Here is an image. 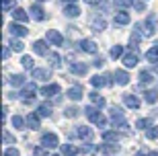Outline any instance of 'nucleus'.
<instances>
[{
	"instance_id": "f257e3e1",
	"label": "nucleus",
	"mask_w": 158,
	"mask_h": 156,
	"mask_svg": "<svg viewBox=\"0 0 158 156\" xmlns=\"http://www.w3.org/2000/svg\"><path fill=\"white\" fill-rule=\"evenodd\" d=\"M84 113H86V117L94 123V125H99V127H105L107 125V119L103 117V113H101L99 109H94V107H86Z\"/></svg>"
},
{
	"instance_id": "f03ea898",
	"label": "nucleus",
	"mask_w": 158,
	"mask_h": 156,
	"mask_svg": "<svg viewBox=\"0 0 158 156\" xmlns=\"http://www.w3.org/2000/svg\"><path fill=\"white\" fill-rule=\"evenodd\" d=\"M19 97L23 99L25 103H31V101H33V99L37 97V88H35V84H25V86L21 88Z\"/></svg>"
},
{
	"instance_id": "7ed1b4c3",
	"label": "nucleus",
	"mask_w": 158,
	"mask_h": 156,
	"mask_svg": "<svg viewBox=\"0 0 158 156\" xmlns=\"http://www.w3.org/2000/svg\"><path fill=\"white\" fill-rule=\"evenodd\" d=\"M78 49H80V52H86V53H97L99 45H97L93 39H80L78 41Z\"/></svg>"
},
{
	"instance_id": "20e7f679",
	"label": "nucleus",
	"mask_w": 158,
	"mask_h": 156,
	"mask_svg": "<svg viewBox=\"0 0 158 156\" xmlns=\"http://www.w3.org/2000/svg\"><path fill=\"white\" fill-rule=\"evenodd\" d=\"M111 82H113L111 74H105V76H93V78H90V84H93L94 88L107 86V84H111Z\"/></svg>"
},
{
	"instance_id": "39448f33",
	"label": "nucleus",
	"mask_w": 158,
	"mask_h": 156,
	"mask_svg": "<svg viewBox=\"0 0 158 156\" xmlns=\"http://www.w3.org/2000/svg\"><path fill=\"white\" fill-rule=\"evenodd\" d=\"M47 41H49V43H52V45H62V43H64V37H62V33H60V31H56V29H49L47 31Z\"/></svg>"
},
{
	"instance_id": "423d86ee",
	"label": "nucleus",
	"mask_w": 158,
	"mask_h": 156,
	"mask_svg": "<svg viewBox=\"0 0 158 156\" xmlns=\"http://www.w3.org/2000/svg\"><path fill=\"white\" fill-rule=\"evenodd\" d=\"M8 29H10V33L15 35V37H25V35L29 33V29H27L25 25H17V21L8 25Z\"/></svg>"
},
{
	"instance_id": "0eeeda50",
	"label": "nucleus",
	"mask_w": 158,
	"mask_h": 156,
	"mask_svg": "<svg viewBox=\"0 0 158 156\" xmlns=\"http://www.w3.org/2000/svg\"><path fill=\"white\" fill-rule=\"evenodd\" d=\"M33 78H35V80L45 82V80L52 78V72H49L47 68H35V70H33Z\"/></svg>"
},
{
	"instance_id": "6e6552de",
	"label": "nucleus",
	"mask_w": 158,
	"mask_h": 156,
	"mask_svg": "<svg viewBox=\"0 0 158 156\" xmlns=\"http://www.w3.org/2000/svg\"><path fill=\"white\" fill-rule=\"evenodd\" d=\"M41 144L45 146V148H56V146H58V136H56V133H43Z\"/></svg>"
},
{
	"instance_id": "1a4fd4ad",
	"label": "nucleus",
	"mask_w": 158,
	"mask_h": 156,
	"mask_svg": "<svg viewBox=\"0 0 158 156\" xmlns=\"http://www.w3.org/2000/svg\"><path fill=\"white\" fill-rule=\"evenodd\" d=\"M33 52H35L37 56H47V53H49V47H47V43L43 39H37L35 43H33Z\"/></svg>"
},
{
	"instance_id": "9d476101",
	"label": "nucleus",
	"mask_w": 158,
	"mask_h": 156,
	"mask_svg": "<svg viewBox=\"0 0 158 156\" xmlns=\"http://www.w3.org/2000/svg\"><path fill=\"white\" fill-rule=\"evenodd\" d=\"M70 72H72V74H76V76H84L88 72V66H86V64H80V62H72L70 64Z\"/></svg>"
},
{
	"instance_id": "9b49d317",
	"label": "nucleus",
	"mask_w": 158,
	"mask_h": 156,
	"mask_svg": "<svg viewBox=\"0 0 158 156\" xmlns=\"http://www.w3.org/2000/svg\"><path fill=\"white\" fill-rule=\"evenodd\" d=\"M31 17H33V21H45V11H43V6L39 4H33L31 6Z\"/></svg>"
},
{
	"instance_id": "f8f14e48",
	"label": "nucleus",
	"mask_w": 158,
	"mask_h": 156,
	"mask_svg": "<svg viewBox=\"0 0 158 156\" xmlns=\"http://www.w3.org/2000/svg\"><path fill=\"white\" fill-rule=\"evenodd\" d=\"M60 93V84H45V86L41 88V95H43V97H56V95Z\"/></svg>"
},
{
	"instance_id": "ddd939ff",
	"label": "nucleus",
	"mask_w": 158,
	"mask_h": 156,
	"mask_svg": "<svg viewBox=\"0 0 158 156\" xmlns=\"http://www.w3.org/2000/svg\"><path fill=\"white\" fill-rule=\"evenodd\" d=\"M123 64H125V68H134V66H138V53L135 52L125 53V56H123Z\"/></svg>"
},
{
	"instance_id": "4468645a",
	"label": "nucleus",
	"mask_w": 158,
	"mask_h": 156,
	"mask_svg": "<svg viewBox=\"0 0 158 156\" xmlns=\"http://www.w3.org/2000/svg\"><path fill=\"white\" fill-rule=\"evenodd\" d=\"M123 103L127 105L129 109H138L140 107V101H138L135 95H123Z\"/></svg>"
},
{
	"instance_id": "2eb2a0df",
	"label": "nucleus",
	"mask_w": 158,
	"mask_h": 156,
	"mask_svg": "<svg viewBox=\"0 0 158 156\" xmlns=\"http://www.w3.org/2000/svg\"><path fill=\"white\" fill-rule=\"evenodd\" d=\"M115 82H117V84H127L129 82V74L127 72H125V70H115Z\"/></svg>"
},
{
	"instance_id": "dca6fc26",
	"label": "nucleus",
	"mask_w": 158,
	"mask_h": 156,
	"mask_svg": "<svg viewBox=\"0 0 158 156\" xmlns=\"http://www.w3.org/2000/svg\"><path fill=\"white\" fill-rule=\"evenodd\" d=\"M64 15H66V17H70V19H76L78 15H80V8H78L76 4H66Z\"/></svg>"
},
{
	"instance_id": "f3484780",
	"label": "nucleus",
	"mask_w": 158,
	"mask_h": 156,
	"mask_svg": "<svg viewBox=\"0 0 158 156\" xmlns=\"http://www.w3.org/2000/svg\"><path fill=\"white\" fill-rule=\"evenodd\" d=\"M76 136L78 138H82V140H93V132H90V127H86V125H80L76 129Z\"/></svg>"
},
{
	"instance_id": "a211bd4d",
	"label": "nucleus",
	"mask_w": 158,
	"mask_h": 156,
	"mask_svg": "<svg viewBox=\"0 0 158 156\" xmlns=\"http://www.w3.org/2000/svg\"><path fill=\"white\" fill-rule=\"evenodd\" d=\"M66 95H68V97H70L72 101H78V99H82L84 91H82V86H78V84H76V86H72V88H70V91H68Z\"/></svg>"
},
{
	"instance_id": "6ab92c4d",
	"label": "nucleus",
	"mask_w": 158,
	"mask_h": 156,
	"mask_svg": "<svg viewBox=\"0 0 158 156\" xmlns=\"http://www.w3.org/2000/svg\"><path fill=\"white\" fill-rule=\"evenodd\" d=\"M12 17H15V21H19V23H27L29 15H27L23 8H15V11H12Z\"/></svg>"
},
{
	"instance_id": "aec40b11",
	"label": "nucleus",
	"mask_w": 158,
	"mask_h": 156,
	"mask_svg": "<svg viewBox=\"0 0 158 156\" xmlns=\"http://www.w3.org/2000/svg\"><path fill=\"white\" fill-rule=\"evenodd\" d=\"M144 27H146V35H148V37H150V35H154V31H156V25H154V15H150V17L146 19Z\"/></svg>"
},
{
	"instance_id": "412c9836",
	"label": "nucleus",
	"mask_w": 158,
	"mask_h": 156,
	"mask_svg": "<svg viewBox=\"0 0 158 156\" xmlns=\"http://www.w3.org/2000/svg\"><path fill=\"white\" fill-rule=\"evenodd\" d=\"M115 23H117V25H127L129 23V12L119 11L117 15H115Z\"/></svg>"
},
{
	"instance_id": "4be33fe9",
	"label": "nucleus",
	"mask_w": 158,
	"mask_h": 156,
	"mask_svg": "<svg viewBox=\"0 0 158 156\" xmlns=\"http://www.w3.org/2000/svg\"><path fill=\"white\" fill-rule=\"evenodd\" d=\"M78 152H80V150H78L76 146H72V144H64V146H62V154H64V156H76Z\"/></svg>"
},
{
	"instance_id": "5701e85b",
	"label": "nucleus",
	"mask_w": 158,
	"mask_h": 156,
	"mask_svg": "<svg viewBox=\"0 0 158 156\" xmlns=\"http://www.w3.org/2000/svg\"><path fill=\"white\" fill-rule=\"evenodd\" d=\"M146 60H148V62H154V64L158 62V43L146 52Z\"/></svg>"
},
{
	"instance_id": "b1692460",
	"label": "nucleus",
	"mask_w": 158,
	"mask_h": 156,
	"mask_svg": "<svg viewBox=\"0 0 158 156\" xmlns=\"http://www.w3.org/2000/svg\"><path fill=\"white\" fill-rule=\"evenodd\" d=\"M27 125L31 127V129H39V115H27Z\"/></svg>"
},
{
	"instance_id": "393cba45",
	"label": "nucleus",
	"mask_w": 158,
	"mask_h": 156,
	"mask_svg": "<svg viewBox=\"0 0 158 156\" xmlns=\"http://www.w3.org/2000/svg\"><path fill=\"white\" fill-rule=\"evenodd\" d=\"M90 29H93L94 33L103 31V29H105V19H94L93 23H90Z\"/></svg>"
},
{
	"instance_id": "a878e982",
	"label": "nucleus",
	"mask_w": 158,
	"mask_h": 156,
	"mask_svg": "<svg viewBox=\"0 0 158 156\" xmlns=\"http://www.w3.org/2000/svg\"><path fill=\"white\" fill-rule=\"evenodd\" d=\"M144 99H146V103H148V105H154V103L158 101V91H146Z\"/></svg>"
},
{
	"instance_id": "bb28decb",
	"label": "nucleus",
	"mask_w": 158,
	"mask_h": 156,
	"mask_svg": "<svg viewBox=\"0 0 158 156\" xmlns=\"http://www.w3.org/2000/svg\"><path fill=\"white\" fill-rule=\"evenodd\" d=\"M109 56H111L113 60L123 58V45H113V47H111V52H109Z\"/></svg>"
},
{
	"instance_id": "cd10ccee",
	"label": "nucleus",
	"mask_w": 158,
	"mask_h": 156,
	"mask_svg": "<svg viewBox=\"0 0 158 156\" xmlns=\"http://www.w3.org/2000/svg\"><path fill=\"white\" fill-rule=\"evenodd\" d=\"M154 78H152V74L148 72V70H142L140 72V84H150Z\"/></svg>"
},
{
	"instance_id": "c85d7f7f",
	"label": "nucleus",
	"mask_w": 158,
	"mask_h": 156,
	"mask_svg": "<svg viewBox=\"0 0 158 156\" xmlns=\"http://www.w3.org/2000/svg\"><path fill=\"white\" fill-rule=\"evenodd\" d=\"M90 101H93V105H97V107H105V99L101 97L99 93H90Z\"/></svg>"
},
{
	"instance_id": "c756f323",
	"label": "nucleus",
	"mask_w": 158,
	"mask_h": 156,
	"mask_svg": "<svg viewBox=\"0 0 158 156\" xmlns=\"http://www.w3.org/2000/svg\"><path fill=\"white\" fill-rule=\"evenodd\" d=\"M10 84H15V86H25V76L23 74L10 76Z\"/></svg>"
},
{
	"instance_id": "7c9ffc66",
	"label": "nucleus",
	"mask_w": 158,
	"mask_h": 156,
	"mask_svg": "<svg viewBox=\"0 0 158 156\" xmlns=\"http://www.w3.org/2000/svg\"><path fill=\"white\" fill-rule=\"evenodd\" d=\"M37 115L39 117H49L52 115V107H49V105H41L39 109H37Z\"/></svg>"
},
{
	"instance_id": "2f4dec72",
	"label": "nucleus",
	"mask_w": 158,
	"mask_h": 156,
	"mask_svg": "<svg viewBox=\"0 0 158 156\" xmlns=\"http://www.w3.org/2000/svg\"><path fill=\"white\" fill-rule=\"evenodd\" d=\"M103 140H105V142H117L119 133L117 132H105V133H103Z\"/></svg>"
},
{
	"instance_id": "473e14b6",
	"label": "nucleus",
	"mask_w": 158,
	"mask_h": 156,
	"mask_svg": "<svg viewBox=\"0 0 158 156\" xmlns=\"http://www.w3.org/2000/svg\"><path fill=\"white\" fill-rule=\"evenodd\" d=\"M78 115H80V109H78V107H74V105L66 109V117H70V119H74V117H78Z\"/></svg>"
},
{
	"instance_id": "72a5a7b5",
	"label": "nucleus",
	"mask_w": 158,
	"mask_h": 156,
	"mask_svg": "<svg viewBox=\"0 0 158 156\" xmlns=\"http://www.w3.org/2000/svg\"><path fill=\"white\" fill-rule=\"evenodd\" d=\"M101 152H119V144H105V146H101Z\"/></svg>"
},
{
	"instance_id": "f704fd0d",
	"label": "nucleus",
	"mask_w": 158,
	"mask_h": 156,
	"mask_svg": "<svg viewBox=\"0 0 158 156\" xmlns=\"http://www.w3.org/2000/svg\"><path fill=\"white\" fill-rule=\"evenodd\" d=\"M49 62H52L53 68H60L62 66V58H60L58 53H49Z\"/></svg>"
},
{
	"instance_id": "c9c22d12",
	"label": "nucleus",
	"mask_w": 158,
	"mask_h": 156,
	"mask_svg": "<svg viewBox=\"0 0 158 156\" xmlns=\"http://www.w3.org/2000/svg\"><path fill=\"white\" fill-rule=\"evenodd\" d=\"M21 64H23V68H27V70H33V58H31V56H23Z\"/></svg>"
},
{
	"instance_id": "e433bc0d",
	"label": "nucleus",
	"mask_w": 158,
	"mask_h": 156,
	"mask_svg": "<svg viewBox=\"0 0 158 156\" xmlns=\"http://www.w3.org/2000/svg\"><path fill=\"white\" fill-rule=\"evenodd\" d=\"M12 125L17 127V129H23V127H25V119H23V117H19V115H15V117H12Z\"/></svg>"
},
{
	"instance_id": "4c0bfd02",
	"label": "nucleus",
	"mask_w": 158,
	"mask_h": 156,
	"mask_svg": "<svg viewBox=\"0 0 158 156\" xmlns=\"http://www.w3.org/2000/svg\"><path fill=\"white\" fill-rule=\"evenodd\" d=\"M23 43H21V41H19V39H12L10 41V49H12V52H23Z\"/></svg>"
},
{
	"instance_id": "58836bf2",
	"label": "nucleus",
	"mask_w": 158,
	"mask_h": 156,
	"mask_svg": "<svg viewBox=\"0 0 158 156\" xmlns=\"http://www.w3.org/2000/svg\"><path fill=\"white\" fill-rule=\"evenodd\" d=\"M150 119H138V123H135V127H140V129H148L150 127Z\"/></svg>"
},
{
	"instance_id": "ea45409f",
	"label": "nucleus",
	"mask_w": 158,
	"mask_h": 156,
	"mask_svg": "<svg viewBox=\"0 0 158 156\" xmlns=\"http://www.w3.org/2000/svg\"><path fill=\"white\" fill-rule=\"evenodd\" d=\"M131 6H134V8H135V11H138V12H144V8H146L142 0H131Z\"/></svg>"
},
{
	"instance_id": "a19ab883",
	"label": "nucleus",
	"mask_w": 158,
	"mask_h": 156,
	"mask_svg": "<svg viewBox=\"0 0 158 156\" xmlns=\"http://www.w3.org/2000/svg\"><path fill=\"white\" fill-rule=\"evenodd\" d=\"M158 138V127H150L148 129V140H156Z\"/></svg>"
},
{
	"instance_id": "79ce46f5",
	"label": "nucleus",
	"mask_w": 158,
	"mask_h": 156,
	"mask_svg": "<svg viewBox=\"0 0 158 156\" xmlns=\"http://www.w3.org/2000/svg\"><path fill=\"white\" fill-rule=\"evenodd\" d=\"M4 156H21V152L17 148H6L4 150Z\"/></svg>"
},
{
	"instance_id": "37998d69",
	"label": "nucleus",
	"mask_w": 158,
	"mask_h": 156,
	"mask_svg": "<svg viewBox=\"0 0 158 156\" xmlns=\"http://www.w3.org/2000/svg\"><path fill=\"white\" fill-rule=\"evenodd\" d=\"M2 138H4V144H15V138H12L6 129H4V133H2Z\"/></svg>"
},
{
	"instance_id": "c03bdc74",
	"label": "nucleus",
	"mask_w": 158,
	"mask_h": 156,
	"mask_svg": "<svg viewBox=\"0 0 158 156\" xmlns=\"http://www.w3.org/2000/svg\"><path fill=\"white\" fill-rule=\"evenodd\" d=\"M35 156H49V152H47L45 148H41V146H37V148H35Z\"/></svg>"
},
{
	"instance_id": "a18cd8bd",
	"label": "nucleus",
	"mask_w": 158,
	"mask_h": 156,
	"mask_svg": "<svg viewBox=\"0 0 158 156\" xmlns=\"http://www.w3.org/2000/svg\"><path fill=\"white\" fill-rule=\"evenodd\" d=\"M113 4L115 6H127V4H131V0H113Z\"/></svg>"
},
{
	"instance_id": "49530a36",
	"label": "nucleus",
	"mask_w": 158,
	"mask_h": 156,
	"mask_svg": "<svg viewBox=\"0 0 158 156\" xmlns=\"http://www.w3.org/2000/svg\"><path fill=\"white\" fill-rule=\"evenodd\" d=\"M12 4H15L12 0H2V6H4V11H10V8H12Z\"/></svg>"
},
{
	"instance_id": "de8ad7c7",
	"label": "nucleus",
	"mask_w": 158,
	"mask_h": 156,
	"mask_svg": "<svg viewBox=\"0 0 158 156\" xmlns=\"http://www.w3.org/2000/svg\"><path fill=\"white\" fill-rule=\"evenodd\" d=\"M103 64H105V60H103V58H97V60L93 62V66H94V68H101Z\"/></svg>"
},
{
	"instance_id": "09e8293b",
	"label": "nucleus",
	"mask_w": 158,
	"mask_h": 156,
	"mask_svg": "<svg viewBox=\"0 0 158 156\" xmlns=\"http://www.w3.org/2000/svg\"><path fill=\"white\" fill-rule=\"evenodd\" d=\"M8 56H10V49H8V47H4V49H2V58L8 60Z\"/></svg>"
},
{
	"instance_id": "8fccbe9b",
	"label": "nucleus",
	"mask_w": 158,
	"mask_h": 156,
	"mask_svg": "<svg viewBox=\"0 0 158 156\" xmlns=\"http://www.w3.org/2000/svg\"><path fill=\"white\" fill-rule=\"evenodd\" d=\"M64 4H76V0H62Z\"/></svg>"
},
{
	"instance_id": "3c124183",
	"label": "nucleus",
	"mask_w": 158,
	"mask_h": 156,
	"mask_svg": "<svg viewBox=\"0 0 158 156\" xmlns=\"http://www.w3.org/2000/svg\"><path fill=\"white\" fill-rule=\"evenodd\" d=\"M86 2H88V4H99L101 0H86Z\"/></svg>"
},
{
	"instance_id": "603ef678",
	"label": "nucleus",
	"mask_w": 158,
	"mask_h": 156,
	"mask_svg": "<svg viewBox=\"0 0 158 156\" xmlns=\"http://www.w3.org/2000/svg\"><path fill=\"white\" fill-rule=\"evenodd\" d=\"M148 156H158V152H150V154H148Z\"/></svg>"
},
{
	"instance_id": "864d4df0",
	"label": "nucleus",
	"mask_w": 158,
	"mask_h": 156,
	"mask_svg": "<svg viewBox=\"0 0 158 156\" xmlns=\"http://www.w3.org/2000/svg\"><path fill=\"white\" fill-rule=\"evenodd\" d=\"M138 156H146V154H142V152H140V154H138Z\"/></svg>"
},
{
	"instance_id": "5fc2aeb1",
	"label": "nucleus",
	"mask_w": 158,
	"mask_h": 156,
	"mask_svg": "<svg viewBox=\"0 0 158 156\" xmlns=\"http://www.w3.org/2000/svg\"><path fill=\"white\" fill-rule=\"evenodd\" d=\"M53 156H60V154H53Z\"/></svg>"
},
{
	"instance_id": "6e6d98bb",
	"label": "nucleus",
	"mask_w": 158,
	"mask_h": 156,
	"mask_svg": "<svg viewBox=\"0 0 158 156\" xmlns=\"http://www.w3.org/2000/svg\"><path fill=\"white\" fill-rule=\"evenodd\" d=\"M39 2H43V0H39Z\"/></svg>"
},
{
	"instance_id": "4d7b16f0",
	"label": "nucleus",
	"mask_w": 158,
	"mask_h": 156,
	"mask_svg": "<svg viewBox=\"0 0 158 156\" xmlns=\"http://www.w3.org/2000/svg\"><path fill=\"white\" fill-rule=\"evenodd\" d=\"M105 156H109V154H105Z\"/></svg>"
}]
</instances>
